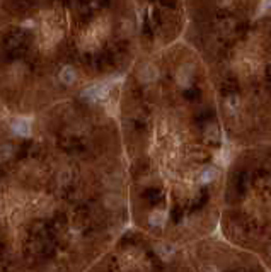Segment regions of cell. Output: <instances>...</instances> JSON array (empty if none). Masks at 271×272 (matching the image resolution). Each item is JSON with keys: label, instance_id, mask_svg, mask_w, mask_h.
<instances>
[{"label": "cell", "instance_id": "cell-4", "mask_svg": "<svg viewBox=\"0 0 271 272\" xmlns=\"http://www.w3.org/2000/svg\"><path fill=\"white\" fill-rule=\"evenodd\" d=\"M87 272H193L186 247L130 228Z\"/></svg>", "mask_w": 271, "mask_h": 272}, {"label": "cell", "instance_id": "cell-2", "mask_svg": "<svg viewBox=\"0 0 271 272\" xmlns=\"http://www.w3.org/2000/svg\"><path fill=\"white\" fill-rule=\"evenodd\" d=\"M232 150L271 140V2H184Z\"/></svg>", "mask_w": 271, "mask_h": 272}, {"label": "cell", "instance_id": "cell-3", "mask_svg": "<svg viewBox=\"0 0 271 272\" xmlns=\"http://www.w3.org/2000/svg\"><path fill=\"white\" fill-rule=\"evenodd\" d=\"M217 235L271 272V140L232 150Z\"/></svg>", "mask_w": 271, "mask_h": 272}, {"label": "cell", "instance_id": "cell-1", "mask_svg": "<svg viewBox=\"0 0 271 272\" xmlns=\"http://www.w3.org/2000/svg\"><path fill=\"white\" fill-rule=\"evenodd\" d=\"M131 228L188 247L217 235L232 148L196 51L144 53L116 89Z\"/></svg>", "mask_w": 271, "mask_h": 272}, {"label": "cell", "instance_id": "cell-5", "mask_svg": "<svg viewBox=\"0 0 271 272\" xmlns=\"http://www.w3.org/2000/svg\"><path fill=\"white\" fill-rule=\"evenodd\" d=\"M193 272H269L247 252L212 235L186 247Z\"/></svg>", "mask_w": 271, "mask_h": 272}]
</instances>
